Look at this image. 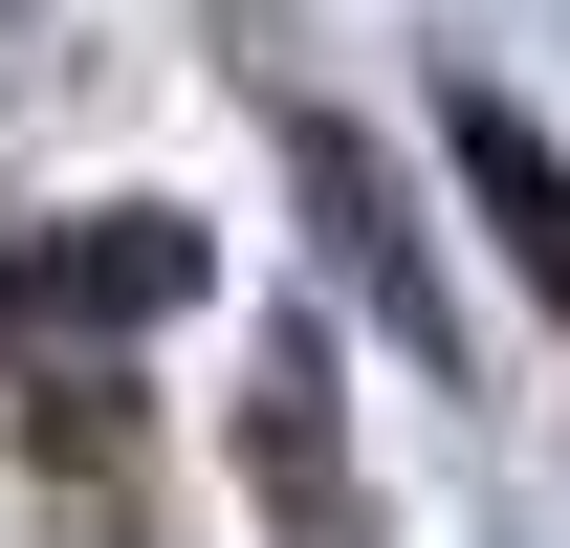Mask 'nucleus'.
<instances>
[{"label": "nucleus", "instance_id": "f257e3e1", "mask_svg": "<svg viewBox=\"0 0 570 548\" xmlns=\"http://www.w3.org/2000/svg\"><path fill=\"white\" fill-rule=\"evenodd\" d=\"M285 198H307V242H330V285H352L373 330L417 351V373H461V307H439V242H417V198H395V154H373L352 110H285Z\"/></svg>", "mask_w": 570, "mask_h": 548}, {"label": "nucleus", "instance_id": "20e7f679", "mask_svg": "<svg viewBox=\"0 0 570 548\" xmlns=\"http://www.w3.org/2000/svg\"><path fill=\"white\" fill-rule=\"evenodd\" d=\"M439 154H461V198H483V242L527 264V307L570 330V154L527 133V110H504L483 67H439Z\"/></svg>", "mask_w": 570, "mask_h": 548}, {"label": "nucleus", "instance_id": "f03ea898", "mask_svg": "<svg viewBox=\"0 0 570 548\" xmlns=\"http://www.w3.org/2000/svg\"><path fill=\"white\" fill-rule=\"evenodd\" d=\"M198 285H219L198 219H176V198H110V219H45V242H22V330H45V351H132V330H176Z\"/></svg>", "mask_w": 570, "mask_h": 548}, {"label": "nucleus", "instance_id": "7ed1b4c3", "mask_svg": "<svg viewBox=\"0 0 570 548\" xmlns=\"http://www.w3.org/2000/svg\"><path fill=\"white\" fill-rule=\"evenodd\" d=\"M242 461H264L285 548H373L352 439H330V307H264V351H242Z\"/></svg>", "mask_w": 570, "mask_h": 548}]
</instances>
